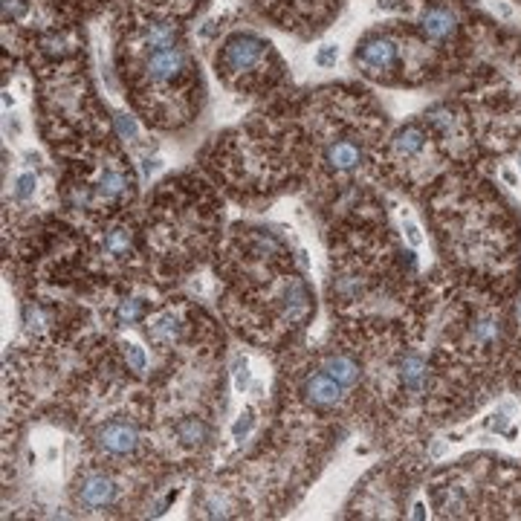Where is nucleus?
Here are the masks:
<instances>
[{
  "instance_id": "obj_2",
  "label": "nucleus",
  "mask_w": 521,
  "mask_h": 521,
  "mask_svg": "<svg viewBox=\"0 0 521 521\" xmlns=\"http://www.w3.org/2000/svg\"><path fill=\"white\" fill-rule=\"evenodd\" d=\"M113 498H116V484L108 475L90 472V475L81 478V484H79V504L81 507L98 510V507L113 504Z\"/></svg>"
},
{
  "instance_id": "obj_21",
  "label": "nucleus",
  "mask_w": 521,
  "mask_h": 521,
  "mask_svg": "<svg viewBox=\"0 0 521 521\" xmlns=\"http://www.w3.org/2000/svg\"><path fill=\"white\" fill-rule=\"evenodd\" d=\"M35 186H38V177H35L32 171L21 174V177L15 180V197H18V200H29V197L35 194Z\"/></svg>"
},
{
  "instance_id": "obj_25",
  "label": "nucleus",
  "mask_w": 521,
  "mask_h": 521,
  "mask_svg": "<svg viewBox=\"0 0 521 521\" xmlns=\"http://www.w3.org/2000/svg\"><path fill=\"white\" fill-rule=\"evenodd\" d=\"M336 59H339V46L336 44H328V46H322L316 52V64L319 67H330V64H336Z\"/></svg>"
},
{
  "instance_id": "obj_15",
  "label": "nucleus",
  "mask_w": 521,
  "mask_h": 521,
  "mask_svg": "<svg viewBox=\"0 0 521 521\" xmlns=\"http://www.w3.org/2000/svg\"><path fill=\"white\" fill-rule=\"evenodd\" d=\"M177 435H180V440L186 446H203L208 440V426L200 423V420H194V417H188V420H183L177 426Z\"/></svg>"
},
{
  "instance_id": "obj_29",
  "label": "nucleus",
  "mask_w": 521,
  "mask_h": 521,
  "mask_svg": "<svg viewBox=\"0 0 521 521\" xmlns=\"http://www.w3.org/2000/svg\"><path fill=\"white\" fill-rule=\"evenodd\" d=\"M487 426H490V429H498V432H501V429H507V417H501V414H492L490 420H487ZM507 435H512V429H507Z\"/></svg>"
},
{
  "instance_id": "obj_22",
  "label": "nucleus",
  "mask_w": 521,
  "mask_h": 521,
  "mask_svg": "<svg viewBox=\"0 0 521 521\" xmlns=\"http://www.w3.org/2000/svg\"><path fill=\"white\" fill-rule=\"evenodd\" d=\"M113 119H116V131H119L122 139H131V142H133V139L139 136V128H136V122H133L128 113H116Z\"/></svg>"
},
{
  "instance_id": "obj_14",
  "label": "nucleus",
  "mask_w": 521,
  "mask_h": 521,
  "mask_svg": "<svg viewBox=\"0 0 521 521\" xmlns=\"http://www.w3.org/2000/svg\"><path fill=\"white\" fill-rule=\"evenodd\" d=\"M310 310V295L304 290L301 281H293L290 284V293H287V310H284V319L287 322H301Z\"/></svg>"
},
{
  "instance_id": "obj_32",
  "label": "nucleus",
  "mask_w": 521,
  "mask_h": 521,
  "mask_svg": "<svg viewBox=\"0 0 521 521\" xmlns=\"http://www.w3.org/2000/svg\"><path fill=\"white\" fill-rule=\"evenodd\" d=\"M156 168H160V160H145V163H142V174H145V177H148L151 171H156Z\"/></svg>"
},
{
  "instance_id": "obj_34",
  "label": "nucleus",
  "mask_w": 521,
  "mask_h": 521,
  "mask_svg": "<svg viewBox=\"0 0 521 521\" xmlns=\"http://www.w3.org/2000/svg\"><path fill=\"white\" fill-rule=\"evenodd\" d=\"M383 9H403V4H397V0H380Z\"/></svg>"
},
{
  "instance_id": "obj_8",
  "label": "nucleus",
  "mask_w": 521,
  "mask_h": 521,
  "mask_svg": "<svg viewBox=\"0 0 521 521\" xmlns=\"http://www.w3.org/2000/svg\"><path fill=\"white\" fill-rule=\"evenodd\" d=\"M457 29V18L449 9H429L423 15V35L432 41H446Z\"/></svg>"
},
{
  "instance_id": "obj_4",
  "label": "nucleus",
  "mask_w": 521,
  "mask_h": 521,
  "mask_svg": "<svg viewBox=\"0 0 521 521\" xmlns=\"http://www.w3.org/2000/svg\"><path fill=\"white\" fill-rule=\"evenodd\" d=\"M139 443V435L128 423H108L98 432V446L108 455H131Z\"/></svg>"
},
{
  "instance_id": "obj_3",
  "label": "nucleus",
  "mask_w": 521,
  "mask_h": 521,
  "mask_svg": "<svg viewBox=\"0 0 521 521\" xmlns=\"http://www.w3.org/2000/svg\"><path fill=\"white\" fill-rule=\"evenodd\" d=\"M183 67H186V56H183V49H174V46L156 49L145 64V70L153 81H171L183 73Z\"/></svg>"
},
{
  "instance_id": "obj_17",
  "label": "nucleus",
  "mask_w": 521,
  "mask_h": 521,
  "mask_svg": "<svg viewBox=\"0 0 521 521\" xmlns=\"http://www.w3.org/2000/svg\"><path fill=\"white\" fill-rule=\"evenodd\" d=\"M128 188V177L122 171H104L101 183H98V194L101 197H119Z\"/></svg>"
},
{
  "instance_id": "obj_30",
  "label": "nucleus",
  "mask_w": 521,
  "mask_h": 521,
  "mask_svg": "<svg viewBox=\"0 0 521 521\" xmlns=\"http://www.w3.org/2000/svg\"><path fill=\"white\" fill-rule=\"evenodd\" d=\"M492 9H495L501 18H512V15H515L512 6H510V4H501V0H498V4H492Z\"/></svg>"
},
{
  "instance_id": "obj_13",
  "label": "nucleus",
  "mask_w": 521,
  "mask_h": 521,
  "mask_svg": "<svg viewBox=\"0 0 521 521\" xmlns=\"http://www.w3.org/2000/svg\"><path fill=\"white\" fill-rule=\"evenodd\" d=\"M177 38V26L174 24H151L145 32H142V46L145 49H168Z\"/></svg>"
},
{
  "instance_id": "obj_11",
  "label": "nucleus",
  "mask_w": 521,
  "mask_h": 521,
  "mask_svg": "<svg viewBox=\"0 0 521 521\" xmlns=\"http://www.w3.org/2000/svg\"><path fill=\"white\" fill-rule=\"evenodd\" d=\"M423 145H426V131H423L420 125H405V128L394 136V151H397L400 156H414V153H420Z\"/></svg>"
},
{
  "instance_id": "obj_23",
  "label": "nucleus",
  "mask_w": 521,
  "mask_h": 521,
  "mask_svg": "<svg viewBox=\"0 0 521 521\" xmlns=\"http://www.w3.org/2000/svg\"><path fill=\"white\" fill-rule=\"evenodd\" d=\"M495 322L492 319H481L475 328H472V339L475 342H490V339H495Z\"/></svg>"
},
{
  "instance_id": "obj_35",
  "label": "nucleus",
  "mask_w": 521,
  "mask_h": 521,
  "mask_svg": "<svg viewBox=\"0 0 521 521\" xmlns=\"http://www.w3.org/2000/svg\"><path fill=\"white\" fill-rule=\"evenodd\" d=\"M414 518H426V507H423V504L414 507Z\"/></svg>"
},
{
  "instance_id": "obj_19",
  "label": "nucleus",
  "mask_w": 521,
  "mask_h": 521,
  "mask_svg": "<svg viewBox=\"0 0 521 521\" xmlns=\"http://www.w3.org/2000/svg\"><path fill=\"white\" fill-rule=\"evenodd\" d=\"M232 380H235V391H246V385H249V362H246V356L243 353H238L235 359H232Z\"/></svg>"
},
{
  "instance_id": "obj_26",
  "label": "nucleus",
  "mask_w": 521,
  "mask_h": 521,
  "mask_svg": "<svg viewBox=\"0 0 521 521\" xmlns=\"http://www.w3.org/2000/svg\"><path fill=\"white\" fill-rule=\"evenodd\" d=\"M403 229H405V238H408L411 246H420V243H423V232H420V226H417L414 221L405 218V221H403Z\"/></svg>"
},
{
  "instance_id": "obj_36",
  "label": "nucleus",
  "mask_w": 521,
  "mask_h": 521,
  "mask_svg": "<svg viewBox=\"0 0 521 521\" xmlns=\"http://www.w3.org/2000/svg\"><path fill=\"white\" fill-rule=\"evenodd\" d=\"M515 310H518V319H521V301H518V304H515Z\"/></svg>"
},
{
  "instance_id": "obj_9",
  "label": "nucleus",
  "mask_w": 521,
  "mask_h": 521,
  "mask_svg": "<svg viewBox=\"0 0 521 521\" xmlns=\"http://www.w3.org/2000/svg\"><path fill=\"white\" fill-rule=\"evenodd\" d=\"M400 377H403V385L411 391V394H420L426 388V359L420 353H408L403 362H400Z\"/></svg>"
},
{
  "instance_id": "obj_20",
  "label": "nucleus",
  "mask_w": 521,
  "mask_h": 521,
  "mask_svg": "<svg viewBox=\"0 0 521 521\" xmlns=\"http://www.w3.org/2000/svg\"><path fill=\"white\" fill-rule=\"evenodd\" d=\"M122 348H125L128 368H131V371H136V374H142V371H145V365H148V356H145V350H142L136 342H125Z\"/></svg>"
},
{
  "instance_id": "obj_33",
  "label": "nucleus",
  "mask_w": 521,
  "mask_h": 521,
  "mask_svg": "<svg viewBox=\"0 0 521 521\" xmlns=\"http://www.w3.org/2000/svg\"><path fill=\"white\" fill-rule=\"evenodd\" d=\"M443 455H446V440H437L432 446V457H443Z\"/></svg>"
},
{
  "instance_id": "obj_10",
  "label": "nucleus",
  "mask_w": 521,
  "mask_h": 521,
  "mask_svg": "<svg viewBox=\"0 0 521 521\" xmlns=\"http://www.w3.org/2000/svg\"><path fill=\"white\" fill-rule=\"evenodd\" d=\"M322 371L330 374V377H333L339 385H345V388H350V385L359 383V365H356L350 356H342V353L328 356V359L322 362Z\"/></svg>"
},
{
  "instance_id": "obj_16",
  "label": "nucleus",
  "mask_w": 521,
  "mask_h": 521,
  "mask_svg": "<svg viewBox=\"0 0 521 521\" xmlns=\"http://www.w3.org/2000/svg\"><path fill=\"white\" fill-rule=\"evenodd\" d=\"M133 246V235L128 226H116L108 232V238H104V249H108L111 255H128Z\"/></svg>"
},
{
  "instance_id": "obj_31",
  "label": "nucleus",
  "mask_w": 521,
  "mask_h": 521,
  "mask_svg": "<svg viewBox=\"0 0 521 521\" xmlns=\"http://www.w3.org/2000/svg\"><path fill=\"white\" fill-rule=\"evenodd\" d=\"M501 177H504L507 186H518V174H515L512 168H501Z\"/></svg>"
},
{
  "instance_id": "obj_7",
  "label": "nucleus",
  "mask_w": 521,
  "mask_h": 521,
  "mask_svg": "<svg viewBox=\"0 0 521 521\" xmlns=\"http://www.w3.org/2000/svg\"><path fill=\"white\" fill-rule=\"evenodd\" d=\"M325 160H328L330 168H336V171H353V168L362 163V148H359L353 139H336V142L328 145Z\"/></svg>"
},
{
  "instance_id": "obj_6",
  "label": "nucleus",
  "mask_w": 521,
  "mask_h": 521,
  "mask_svg": "<svg viewBox=\"0 0 521 521\" xmlns=\"http://www.w3.org/2000/svg\"><path fill=\"white\" fill-rule=\"evenodd\" d=\"M345 394V385H339L330 374H310L304 380V397L313 403V405H333L339 403Z\"/></svg>"
},
{
  "instance_id": "obj_5",
  "label": "nucleus",
  "mask_w": 521,
  "mask_h": 521,
  "mask_svg": "<svg viewBox=\"0 0 521 521\" xmlns=\"http://www.w3.org/2000/svg\"><path fill=\"white\" fill-rule=\"evenodd\" d=\"M356 59L371 70H388L397 61V46L388 38H368V41H362Z\"/></svg>"
},
{
  "instance_id": "obj_1",
  "label": "nucleus",
  "mask_w": 521,
  "mask_h": 521,
  "mask_svg": "<svg viewBox=\"0 0 521 521\" xmlns=\"http://www.w3.org/2000/svg\"><path fill=\"white\" fill-rule=\"evenodd\" d=\"M267 44L249 35V32H241V35H232L223 46V67L232 70V73H243L249 67H255L260 61V56H264Z\"/></svg>"
},
{
  "instance_id": "obj_27",
  "label": "nucleus",
  "mask_w": 521,
  "mask_h": 521,
  "mask_svg": "<svg viewBox=\"0 0 521 521\" xmlns=\"http://www.w3.org/2000/svg\"><path fill=\"white\" fill-rule=\"evenodd\" d=\"M26 12V0H4V15L9 18H21Z\"/></svg>"
},
{
  "instance_id": "obj_12",
  "label": "nucleus",
  "mask_w": 521,
  "mask_h": 521,
  "mask_svg": "<svg viewBox=\"0 0 521 521\" xmlns=\"http://www.w3.org/2000/svg\"><path fill=\"white\" fill-rule=\"evenodd\" d=\"M180 319L174 316V313H160L156 319H151V325H148V336L153 339V342H174L177 336H180Z\"/></svg>"
},
{
  "instance_id": "obj_18",
  "label": "nucleus",
  "mask_w": 521,
  "mask_h": 521,
  "mask_svg": "<svg viewBox=\"0 0 521 521\" xmlns=\"http://www.w3.org/2000/svg\"><path fill=\"white\" fill-rule=\"evenodd\" d=\"M116 319H119L122 325L139 322V319H142V301H139V298H125V301L119 304V310H116Z\"/></svg>"
},
{
  "instance_id": "obj_28",
  "label": "nucleus",
  "mask_w": 521,
  "mask_h": 521,
  "mask_svg": "<svg viewBox=\"0 0 521 521\" xmlns=\"http://www.w3.org/2000/svg\"><path fill=\"white\" fill-rule=\"evenodd\" d=\"M24 319H26V328H29V330L41 328V322H44V316H41V310H38V307H32V304H29V307L24 310Z\"/></svg>"
},
{
  "instance_id": "obj_24",
  "label": "nucleus",
  "mask_w": 521,
  "mask_h": 521,
  "mask_svg": "<svg viewBox=\"0 0 521 521\" xmlns=\"http://www.w3.org/2000/svg\"><path fill=\"white\" fill-rule=\"evenodd\" d=\"M252 423H255V414H252V411H243V417H238V423L232 426V435H235V440H243V437L249 435Z\"/></svg>"
}]
</instances>
